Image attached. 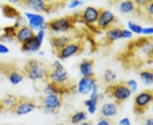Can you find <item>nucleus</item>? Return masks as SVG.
I'll return each instance as SVG.
<instances>
[{"label":"nucleus","mask_w":153,"mask_h":125,"mask_svg":"<svg viewBox=\"0 0 153 125\" xmlns=\"http://www.w3.org/2000/svg\"><path fill=\"white\" fill-rule=\"evenodd\" d=\"M83 4V2L82 1H79V0H73L71 1L68 4L69 9H76L79 6H82Z\"/></svg>","instance_id":"obj_33"},{"label":"nucleus","mask_w":153,"mask_h":125,"mask_svg":"<svg viewBox=\"0 0 153 125\" xmlns=\"http://www.w3.org/2000/svg\"><path fill=\"white\" fill-rule=\"evenodd\" d=\"M118 105L115 102H105L100 109V115L102 118H111L117 114Z\"/></svg>","instance_id":"obj_17"},{"label":"nucleus","mask_w":153,"mask_h":125,"mask_svg":"<svg viewBox=\"0 0 153 125\" xmlns=\"http://www.w3.org/2000/svg\"><path fill=\"white\" fill-rule=\"evenodd\" d=\"M2 31H4V34L10 35L11 37H16V34L17 29H16L14 26H5V27L3 28ZM15 40H16V39H15Z\"/></svg>","instance_id":"obj_30"},{"label":"nucleus","mask_w":153,"mask_h":125,"mask_svg":"<svg viewBox=\"0 0 153 125\" xmlns=\"http://www.w3.org/2000/svg\"><path fill=\"white\" fill-rule=\"evenodd\" d=\"M4 125H11V124H4Z\"/></svg>","instance_id":"obj_44"},{"label":"nucleus","mask_w":153,"mask_h":125,"mask_svg":"<svg viewBox=\"0 0 153 125\" xmlns=\"http://www.w3.org/2000/svg\"><path fill=\"white\" fill-rule=\"evenodd\" d=\"M141 34L146 35V36L153 35V27H143L142 33Z\"/></svg>","instance_id":"obj_37"},{"label":"nucleus","mask_w":153,"mask_h":125,"mask_svg":"<svg viewBox=\"0 0 153 125\" xmlns=\"http://www.w3.org/2000/svg\"><path fill=\"white\" fill-rule=\"evenodd\" d=\"M2 31V29H1V27H0V32Z\"/></svg>","instance_id":"obj_43"},{"label":"nucleus","mask_w":153,"mask_h":125,"mask_svg":"<svg viewBox=\"0 0 153 125\" xmlns=\"http://www.w3.org/2000/svg\"><path fill=\"white\" fill-rule=\"evenodd\" d=\"M95 125H112V122L109 118H100Z\"/></svg>","instance_id":"obj_35"},{"label":"nucleus","mask_w":153,"mask_h":125,"mask_svg":"<svg viewBox=\"0 0 153 125\" xmlns=\"http://www.w3.org/2000/svg\"><path fill=\"white\" fill-rule=\"evenodd\" d=\"M153 102V90H145L134 99V112L136 114H144Z\"/></svg>","instance_id":"obj_7"},{"label":"nucleus","mask_w":153,"mask_h":125,"mask_svg":"<svg viewBox=\"0 0 153 125\" xmlns=\"http://www.w3.org/2000/svg\"><path fill=\"white\" fill-rule=\"evenodd\" d=\"M100 12V9L93 6H88L78 15H76L77 20L78 21L80 20L88 26H94L96 25V22L98 20Z\"/></svg>","instance_id":"obj_12"},{"label":"nucleus","mask_w":153,"mask_h":125,"mask_svg":"<svg viewBox=\"0 0 153 125\" xmlns=\"http://www.w3.org/2000/svg\"><path fill=\"white\" fill-rule=\"evenodd\" d=\"M70 76L65 67H61L58 69H50L48 71L46 76V82H53L57 85H66L70 83Z\"/></svg>","instance_id":"obj_11"},{"label":"nucleus","mask_w":153,"mask_h":125,"mask_svg":"<svg viewBox=\"0 0 153 125\" xmlns=\"http://www.w3.org/2000/svg\"><path fill=\"white\" fill-rule=\"evenodd\" d=\"M18 96L15 95H6L4 97L0 100L1 105L4 108V111H10L13 108V107L16 105Z\"/></svg>","instance_id":"obj_22"},{"label":"nucleus","mask_w":153,"mask_h":125,"mask_svg":"<svg viewBox=\"0 0 153 125\" xmlns=\"http://www.w3.org/2000/svg\"><path fill=\"white\" fill-rule=\"evenodd\" d=\"M87 118V113L84 111H77L76 113H72L69 118L70 123L73 125L82 124V122H85Z\"/></svg>","instance_id":"obj_23"},{"label":"nucleus","mask_w":153,"mask_h":125,"mask_svg":"<svg viewBox=\"0 0 153 125\" xmlns=\"http://www.w3.org/2000/svg\"><path fill=\"white\" fill-rule=\"evenodd\" d=\"M18 4L38 14L39 13L50 14L60 9L61 6L65 4V3H61V2H49L44 0H23V1H19Z\"/></svg>","instance_id":"obj_4"},{"label":"nucleus","mask_w":153,"mask_h":125,"mask_svg":"<svg viewBox=\"0 0 153 125\" xmlns=\"http://www.w3.org/2000/svg\"><path fill=\"white\" fill-rule=\"evenodd\" d=\"M103 78H104L105 82H106L108 85L114 83L116 79H117V75L111 69H106L105 71L104 75H103Z\"/></svg>","instance_id":"obj_27"},{"label":"nucleus","mask_w":153,"mask_h":125,"mask_svg":"<svg viewBox=\"0 0 153 125\" xmlns=\"http://www.w3.org/2000/svg\"><path fill=\"white\" fill-rule=\"evenodd\" d=\"M85 47L82 41H72L71 42L66 45L64 48L55 52L54 53L60 60H66L73 56L81 53Z\"/></svg>","instance_id":"obj_8"},{"label":"nucleus","mask_w":153,"mask_h":125,"mask_svg":"<svg viewBox=\"0 0 153 125\" xmlns=\"http://www.w3.org/2000/svg\"><path fill=\"white\" fill-rule=\"evenodd\" d=\"M14 40H15V37H11L10 35H7L4 33L0 35V42H11Z\"/></svg>","instance_id":"obj_32"},{"label":"nucleus","mask_w":153,"mask_h":125,"mask_svg":"<svg viewBox=\"0 0 153 125\" xmlns=\"http://www.w3.org/2000/svg\"><path fill=\"white\" fill-rule=\"evenodd\" d=\"M2 11L4 15L9 19H15L16 20L18 17H20L22 15L20 13V11L17 10L16 8H15L13 5H11L10 4H4L2 5Z\"/></svg>","instance_id":"obj_21"},{"label":"nucleus","mask_w":153,"mask_h":125,"mask_svg":"<svg viewBox=\"0 0 153 125\" xmlns=\"http://www.w3.org/2000/svg\"><path fill=\"white\" fill-rule=\"evenodd\" d=\"M140 78L145 85L153 84V69H145L140 73Z\"/></svg>","instance_id":"obj_26"},{"label":"nucleus","mask_w":153,"mask_h":125,"mask_svg":"<svg viewBox=\"0 0 153 125\" xmlns=\"http://www.w3.org/2000/svg\"><path fill=\"white\" fill-rule=\"evenodd\" d=\"M98 98H88V100L84 101V105L86 106L88 109V113L90 114H94L97 111V107H98Z\"/></svg>","instance_id":"obj_25"},{"label":"nucleus","mask_w":153,"mask_h":125,"mask_svg":"<svg viewBox=\"0 0 153 125\" xmlns=\"http://www.w3.org/2000/svg\"><path fill=\"white\" fill-rule=\"evenodd\" d=\"M3 111H4V108H3V107H2V105H1V102H0V113H1Z\"/></svg>","instance_id":"obj_42"},{"label":"nucleus","mask_w":153,"mask_h":125,"mask_svg":"<svg viewBox=\"0 0 153 125\" xmlns=\"http://www.w3.org/2000/svg\"><path fill=\"white\" fill-rule=\"evenodd\" d=\"M126 85L130 89L132 93L134 92L137 90V88H138V83H137L135 80H133V79L132 80H128V81H126Z\"/></svg>","instance_id":"obj_31"},{"label":"nucleus","mask_w":153,"mask_h":125,"mask_svg":"<svg viewBox=\"0 0 153 125\" xmlns=\"http://www.w3.org/2000/svg\"><path fill=\"white\" fill-rule=\"evenodd\" d=\"M77 21L78 20L76 14L55 18L46 22V30H49L50 32L54 33L55 35L59 33L69 32L74 29L75 24Z\"/></svg>","instance_id":"obj_2"},{"label":"nucleus","mask_w":153,"mask_h":125,"mask_svg":"<svg viewBox=\"0 0 153 125\" xmlns=\"http://www.w3.org/2000/svg\"><path fill=\"white\" fill-rule=\"evenodd\" d=\"M105 94L109 97L112 98L115 103L120 105L130 98L132 92L128 86L126 85V82L119 81L107 85Z\"/></svg>","instance_id":"obj_3"},{"label":"nucleus","mask_w":153,"mask_h":125,"mask_svg":"<svg viewBox=\"0 0 153 125\" xmlns=\"http://www.w3.org/2000/svg\"><path fill=\"white\" fill-rule=\"evenodd\" d=\"M144 125H153V118H148V119L146 121V123H145V124Z\"/></svg>","instance_id":"obj_40"},{"label":"nucleus","mask_w":153,"mask_h":125,"mask_svg":"<svg viewBox=\"0 0 153 125\" xmlns=\"http://www.w3.org/2000/svg\"><path fill=\"white\" fill-rule=\"evenodd\" d=\"M97 84L95 77H82L76 84V91L82 95H88L91 92L94 86Z\"/></svg>","instance_id":"obj_14"},{"label":"nucleus","mask_w":153,"mask_h":125,"mask_svg":"<svg viewBox=\"0 0 153 125\" xmlns=\"http://www.w3.org/2000/svg\"><path fill=\"white\" fill-rule=\"evenodd\" d=\"M80 125H94V124L91 121H85V122H82V124H81Z\"/></svg>","instance_id":"obj_41"},{"label":"nucleus","mask_w":153,"mask_h":125,"mask_svg":"<svg viewBox=\"0 0 153 125\" xmlns=\"http://www.w3.org/2000/svg\"><path fill=\"white\" fill-rule=\"evenodd\" d=\"M122 31L123 29L117 26H113L110 28L109 30L105 31V40L107 44L113 43L114 42L122 39Z\"/></svg>","instance_id":"obj_20"},{"label":"nucleus","mask_w":153,"mask_h":125,"mask_svg":"<svg viewBox=\"0 0 153 125\" xmlns=\"http://www.w3.org/2000/svg\"><path fill=\"white\" fill-rule=\"evenodd\" d=\"M119 10L122 14H130L137 10V6L134 1L128 0L122 2L119 5Z\"/></svg>","instance_id":"obj_24"},{"label":"nucleus","mask_w":153,"mask_h":125,"mask_svg":"<svg viewBox=\"0 0 153 125\" xmlns=\"http://www.w3.org/2000/svg\"><path fill=\"white\" fill-rule=\"evenodd\" d=\"M24 15L27 20V26L33 31L35 30L46 31V21L42 15L38 13H33V12H26Z\"/></svg>","instance_id":"obj_13"},{"label":"nucleus","mask_w":153,"mask_h":125,"mask_svg":"<svg viewBox=\"0 0 153 125\" xmlns=\"http://www.w3.org/2000/svg\"><path fill=\"white\" fill-rule=\"evenodd\" d=\"M63 105V96L49 94L44 95L40 98V107L44 110L45 113L56 114Z\"/></svg>","instance_id":"obj_5"},{"label":"nucleus","mask_w":153,"mask_h":125,"mask_svg":"<svg viewBox=\"0 0 153 125\" xmlns=\"http://www.w3.org/2000/svg\"><path fill=\"white\" fill-rule=\"evenodd\" d=\"M94 62L93 59L90 58H84L82 59L79 64L78 69L80 71V74L82 77H93L94 76Z\"/></svg>","instance_id":"obj_18"},{"label":"nucleus","mask_w":153,"mask_h":125,"mask_svg":"<svg viewBox=\"0 0 153 125\" xmlns=\"http://www.w3.org/2000/svg\"><path fill=\"white\" fill-rule=\"evenodd\" d=\"M117 21V18L111 11L104 8H100V15L95 26L98 28V30L107 31L110 28L115 26Z\"/></svg>","instance_id":"obj_10"},{"label":"nucleus","mask_w":153,"mask_h":125,"mask_svg":"<svg viewBox=\"0 0 153 125\" xmlns=\"http://www.w3.org/2000/svg\"><path fill=\"white\" fill-rule=\"evenodd\" d=\"M35 31H33L31 28H29L27 25H25L22 27H20L19 29H17L15 39L16 41H17L18 42H20L21 44L25 43L26 42L29 41L30 39H32L35 36Z\"/></svg>","instance_id":"obj_16"},{"label":"nucleus","mask_w":153,"mask_h":125,"mask_svg":"<svg viewBox=\"0 0 153 125\" xmlns=\"http://www.w3.org/2000/svg\"><path fill=\"white\" fill-rule=\"evenodd\" d=\"M128 30L132 33H135V34H141L142 33V26L140 25H139V24L134 23V22H128Z\"/></svg>","instance_id":"obj_28"},{"label":"nucleus","mask_w":153,"mask_h":125,"mask_svg":"<svg viewBox=\"0 0 153 125\" xmlns=\"http://www.w3.org/2000/svg\"><path fill=\"white\" fill-rule=\"evenodd\" d=\"M42 44L43 43L38 41L36 36H34L33 38L30 39L29 41L22 44V51L25 53H37L40 51Z\"/></svg>","instance_id":"obj_19"},{"label":"nucleus","mask_w":153,"mask_h":125,"mask_svg":"<svg viewBox=\"0 0 153 125\" xmlns=\"http://www.w3.org/2000/svg\"><path fill=\"white\" fill-rule=\"evenodd\" d=\"M132 37H133V33L129 30L123 29V31H122V39L131 38Z\"/></svg>","instance_id":"obj_34"},{"label":"nucleus","mask_w":153,"mask_h":125,"mask_svg":"<svg viewBox=\"0 0 153 125\" xmlns=\"http://www.w3.org/2000/svg\"><path fill=\"white\" fill-rule=\"evenodd\" d=\"M49 69L42 61L37 58H30L26 62L22 71L24 76L32 80L45 81Z\"/></svg>","instance_id":"obj_1"},{"label":"nucleus","mask_w":153,"mask_h":125,"mask_svg":"<svg viewBox=\"0 0 153 125\" xmlns=\"http://www.w3.org/2000/svg\"><path fill=\"white\" fill-rule=\"evenodd\" d=\"M50 44L53 49V53L64 48L66 45L71 42L73 38L68 35H53L49 38Z\"/></svg>","instance_id":"obj_15"},{"label":"nucleus","mask_w":153,"mask_h":125,"mask_svg":"<svg viewBox=\"0 0 153 125\" xmlns=\"http://www.w3.org/2000/svg\"><path fill=\"white\" fill-rule=\"evenodd\" d=\"M10 53V48L5 44L0 43V54H7Z\"/></svg>","instance_id":"obj_36"},{"label":"nucleus","mask_w":153,"mask_h":125,"mask_svg":"<svg viewBox=\"0 0 153 125\" xmlns=\"http://www.w3.org/2000/svg\"><path fill=\"white\" fill-rule=\"evenodd\" d=\"M62 63L60 62V60H55V62L52 64V69H58V68H61L63 67Z\"/></svg>","instance_id":"obj_39"},{"label":"nucleus","mask_w":153,"mask_h":125,"mask_svg":"<svg viewBox=\"0 0 153 125\" xmlns=\"http://www.w3.org/2000/svg\"><path fill=\"white\" fill-rule=\"evenodd\" d=\"M144 9L147 15L148 19L153 22V1H148L147 4L145 6Z\"/></svg>","instance_id":"obj_29"},{"label":"nucleus","mask_w":153,"mask_h":125,"mask_svg":"<svg viewBox=\"0 0 153 125\" xmlns=\"http://www.w3.org/2000/svg\"><path fill=\"white\" fill-rule=\"evenodd\" d=\"M38 106V102L35 99L27 96H18L16 103L10 112L17 116H24L33 113Z\"/></svg>","instance_id":"obj_6"},{"label":"nucleus","mask_w":153,"mask_h":125,"mask_svg":"<svg viewBox=\"0 0 153 125\" xmlns=\"http://www.w3.org/2000/svg\"><path fill=\"white\" fill-rule=\"evenodd\" d=\"M117 125H120V124H117Z\"/></svg>","instance_id":"obj_45"},{"label":"nucleus","mask_w":153,"mask_h":125,"mask_svg":"<svg viewBox=\"0 0 153 125\" xmlns=\"http://www.w3.org/2000/svg\"><path fill=\"white\" fill-rule=\"evenodd\" d=\"M0 73L4 75L12 85L16 86L24 80V75L16 64H0Z\"/></svg>","instance_id":"obj_9"},{"label":"nucleus","mask_w":153,"mask_h":125,"mask_svg":"<svg viewBox=\"0 0 153 125\" xmlns=\"http://www.w3.org/2000/svg\"><path fill=\"white\" fill-rule=\"evenodd\" d=\"M120 125H131V121L128 118H123L119 121V124Z\"/></svg>","instance_id":"obj_38"}]
</instances>
